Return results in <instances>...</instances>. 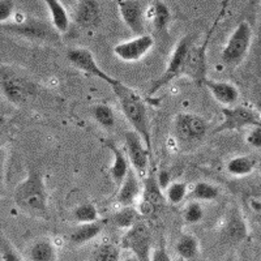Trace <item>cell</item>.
I'll return each mask as SVG.
<instances>
[{
	"label": "cell",
	"instance_id": "obj_17",
	"mask_svg": "<svg viewBox=\"0 0 261 261\" xmlns=\"http://www.w3.org/2000/svg\"><path fill=\"white\" fill-rule=\"evenodd\" d=\"M74 22L81 29H95L101 24V7L95 0H83L74 12Z\"/></svg>",
	"mask_w": 261,
	"mask_h": 261
},
{
	"label": "cell",
	"instance_id": "obj_2",
	"mask_svg": "<svg viewBox=\"0 0 261 261\" xmlns=\"http://www.w3.org/2000/svg\"><path fill=\"white\" fill-rule=\"evenodd\" d=\"M15 204L32 217L46 218L48 214V193L42 172L33 169L18 183L13 192Z\"/></svg>",
	"mask_w": 261,
	"mask_h": 261
},
{
	"label": "cell",
	"instance_id": "obj_31",
	"mask_svg": "<svg viewBox=\"0 0 261 261\" xmlns=\"http://www.w3.org/2000/svg\"><path fill=\"white\" fill-rule=\"evenodd\" d=\"M93 261H120V248L111 242L99 244L93 255Z\"/></svg>",
	"mask_w": 261,
	"mask_h": 261
},
{
	"label": "cell",
	"instance_id": "obj_23",
	"mask_svg": "<svg viewBox=\"0 0 261 261\" xmlns=\"http://www.w3.org/2000/svg\"><path fill=\"white\" fill-rule=\"evenodd\" d=\"M257 166V160L252 155H238L228 160L226 163V170L234 176H247L252 174Z\"/></svg>",
	"mask_w": 261,
	"mask_h": 261
},
{
	"label": "cell",
	"instance_id": "obj_30",
	"mask_svg": "<svg viewBox=\"0 0 261 261\" xmlns=\"http://www.w3.org/2000/svg\"><path fill=\"white\" fill-rule=\"evenodd\" d=\"M113 221L118 227L130 228L136 222L140 221V214L134 206H122L113 216Z\"/></svg>",
	"mask_w": 261,
	"mask_h": 261
},
{
	"label": "cell",
	"instance_id": "obj_33",
	"mask_svg": "<svg viewBox=\"0 0 261 261\" xmlns=\"http://www.w3.org/2000/svg\"><path fill=\"white\" fill-rule=\"evenodd\" d=\"M183 217L186 223H190V225L200 222L204 218V208H202V205L199 201H191L186 206V209H184Z\"/></svg>",
	"mask_w": 261,
	"mask_h": 261
},
{
	"label": "cell",
	"instance_id": "obj_6",
	"mask_svg": "<svg viewBox=\"0 0 261 261\" xmlns=\"http://www.w3.org/2000/svg\"><path fill=\"white\" fill-rule=\"evenodd\" d=\"M196 38H197V34H187V36L181 37L179 39L175 48L172 51L171 58H170L169 63H167L165 72L150 84V88H149L148 92L149 95H155L162 88H165L170 83L183 76L184 63H186L188 50L196 42Z\"/></svg>",
	"mask_w": 261,
	"mask_h": 261
},
{
	"label": "cell",
	"instance_id": "obj_36",
	"mask_svg": "<svg viewBox=\"0 0 261 261\" xmlns=\"http://www.w3.org/2000/svg\"><path fill=\"white\" fill-rule=\"evenodd\" d=\"M150 261H172L169 252H167L165 242L161 241L160 246H158L157 248L153 249V252H151L150 256Z\"/></svg>",
	"mask_w": 261,
	"mask_h": 261
},
{
	"label": "cell",
	"instance_id": "obj_5",
	"mask_svg": "<svg viewBox=\"0 0 261 261\" xmlns=\"http://www.w3.org/2000/svg\"><path fill=\"white\" fill-rule=\"evenodd\" d=\"M225 7L222 8V11L220 12L217 20L214 21V24L212 25L209 32L206 33L205 36L204 43L200 46H197L196 43H193L191 46V48L188 50L187 58H186V63H184L183 68V76H187L190 77L193 83L197 86H204V83L208 80V46L209 41H211L212 36H213L214 30H216L217 24H218V20L221 18V16L225 12Z\"/></svg>",
	"mask_w": 261,
	"mask_h": 261
},
{
	"label": "cell",
	"instance_id": "obj_41",
	"mask_svg": "<svg viewBox=\"0 0 261 261\" xmlns=\"http://www.w3.org/2000/svg\"><path fill=\"white\" fill-rule=\"evenodd\" d=\"M124 261H137V260H136V258L134 257V256H128V257L125 258Z\"/></svg>",
	"mask_w": 261,
	"mask_h": 261
},
{
	"label": "cell",
	"instance_id": "obj_18",
	"mask_svg": "<svg viewBox=\"0 0 261 261\" xmlns=\"http://www.w3.org/2000/svg\"><path fill=\"white\" fill-rule=\"evenodd\" d=\"M204 86L211 92L218 103L222 105L223 107H231L235 106L238 102L241 93L238 86L227 81H216V80H206L204 83Z\"/></svg>",
	"mask_w": 261,
	"mask_h": 261
},
{
	"label": "cell",
	"instance_id": "obj_29",
	"mask_svg": "<svg viewBox=\"0 0 261 261\" xmlns=\"http://www.w3.org/2000/svg\"><path fill=\"white\" fill-rule=\"evenodd\" d=\"M72 218L77 223H92L99 220V213L93 202H83L72 212Z\"/></svg>",
	"mask_w": 261,
	"mask_h": 261
},
{
	"label": "cell",
	"instance_id": "obj_25",
	"mask_svg": "<svg viewBox=\"0 0 261 261\" xmlns=\"http://www.w3.org/2000/svg\"><path fill=\"white\" fill-rule=\"evenodd\" d=\"M57 257V249L50 239L42 238L32 244L29 249L30 261H54Z\"/></svg>",
	"mask_w": 261,
	"mask_h": 261
},
{
	"label": "cell",
	"instance_id": "obj_3",
	"mask_svg": "<svg viewBox=\"0 0 261 261\" xmlns=\"http://www.w3.org/2000/svg\"><path fill=\"white\" fill-rule=\"evenodd\" d=\"M0 30L15 34L21 38L36 42H47V43H59L60 34L51 27L50 22H46L39 18L24 17L18 18L13 22H6L0 25Z\"/></svg>",
	"mask_w": 261,
	"mask_h": 261
},
{
	"label": "cell",
	"instance_id": "obj_37",
	"mask_svg": "<svg viewBox=\"0 0 261 261\" xmlns=\"http://www.w3.org/2000/svg\"><path fill=\"white\" fill-rule=\"evenodd\" d=\"M247 143L248 145L252 146L253 149H260L261 148V128L255 127L247 135Z\"/></svg>",
	"mask_w": 261,
	"mask_h": 261
},
{
	"label": "cell",
	"instance_id": "obj_4",
	"mask_svg": "<svg viewBox=\"0 0 261 261\" xmlns=\"http://www.w3.org/2000/svg\"><path fill=\"white\" fill-rule=\"evenodd\" d=\"M0 92L8 102L15 106H22L37 94V86L24 74L8 67H0Z\"/></svg>",
	"mask_w": 261,
	"mask_h": 261
},
{
	"label": "cell",
	"instance_id": "obj_35",
	"mask_svg": "<svg viewBox=\"0 0 261 261\" xmlns=\"http://www.w3.org/2000/svg\"><path fill=\"white\" fill-rule=\"evenodd\" d=\"M15 12V3L11 0H0V25L8 22Z\"/></svg>",
	"mask_w": 261,
	"mask_h": 261
},
{
	"label": "cell",
	"instance_id": "obj_28",
	"mask_svg": "<svg viewBox=\"0 0 261 261\" xmlns=\"http://www.w3.org/2000/svg\"><path fill=\"white\" fill-rule=\"evenodd\" d=\"M92 114L95 122L101 125V127H103L105 129L110 130L115 127V122H116L115 114H114V110L109 106V105L106 103L95 105V106L92 109Z\"/></svg>",
	"mask_w": 261,
	"mask_h": 261
},
{
	"label": "cell",
	"instance_id": "obj_15",
	"mask_svg": "<svg viewBox=\"0 0 261 261\" xmlns=\"http://www.w3.org/2000/svg\"><path fill=\"white\" fill-rule=\"evenodd\" d=\"M118 8L123 22L135 36L140 37L145 34V13L143 4L137 0H122L118 2Z\"/></svg>",
	"mask_w": 261,
	"mask_h": 261
},
{
	"label": "cell",
	"instance_id": "obj_10",
	"mask_svg": "<svg viewBox=\"0 0 261 261\" xmlns=\"http://www.w3.org/2000/svg\"><path fill=\"white\" fill-rule=\"evenodd\" d=\"M67 59L68 62L71 63L73 67H76L77 69L83 71L84 73L89 74L92 77L99 79V80L105 81L109 86H115L116 84L119 83L120 80L118 79L113 77L109 73L103 71V69L99 67V64L95 60L94 55L90 50L85 47H74V48H69L67 51Z\"/></svg>",
	"mask_w": 261,
	"mask_h": 261
},
{
	"label": "cell",
	"instance_id": "obj_26",
	"mask_svg": "<svg viewBox=\"0 0 261 261\" xmlns=\"http://www.w3.org/2000/svg\"><path fill=\"white\" fill-rule=\"evenodd\" d=\"M151 15H153V27L155 32L160 33L161 36H166L171 21V11L166 3L154 2L151 6Z\"/></svg>",
	"mask_w": 261,
	"mask_h": 261
},
{
	"label": "cell",
	"instance_id": "obj_24",
	"mask_svg": "<svg viewBox=\"0 0 261 261\" xmlns=\"http://www.w3.org/2000/svg\"><path fill=\"white\" fill-rule=\"evenodd\" d=\"M176 255L183 260H193L200 253L199 239L193 234H181L175 244Z\"/></svg>",
	"mask_w": 261,
	"mask_h": 261
},
{
	"label": "cell",
	"instance_id": "obj_39",
	"mask_svg": "<svg viewBox=\"0 0 261 261\" xmlns=\"http://www.w3.org/2000/svg\"><path fill=\"white\" fill-rule=\"evenodd\" d=\"M251 205H252L253 211H255L256 213H260V200L252 199L251 200Z\"/></svg>",
	"mask_w": 261,
	"mask_h": 261
},
{
	"label": "cell",
	"instance_id": "obj_8",
	"mask_svg": "<svg viewBox=\"0 0 261 261\" xmlns=\"http://www.w3.org/2000/svg\"><path fill=\"white\" fill-rule=\"evenodd\" d=\"M222 122L213 130L214 134L228 132V130H242L249 127H260V113L247 106L223 107L221 110Z\"/></svg>",
	"mask_w": 261,
	"mask_h": 261
},
{
	"label": "cell",
	"instance_id": "obj_20",
	"mask_svg": "<svg viewBox=\"0 0 261 261\" xmlns=\"http://www.w3.org/2000/svg\"><path fill=\"white\" fill-rule=\"evenodd\" d=\"M106 145L107 148L113 151L114 154V163L113 166H111L110 174L114 183H115L116 188H119L120 187V184L123 183V180H124L125 176H127L128 171H129V163H128V160L127 157H125L124 151L119 148L114 141L106 140Z\"/></svg>",
	"mask_w": 261,
	"mask_h": 261
},
{
	"label": "cell",
	"instance_id": "obj_14",
	"mask_svg": "<svg viewBox=\"0 0 261 261\" xmlns=\"http://www.w3.org/2000/svg\"><path fill=\"white\" fill-rule=\"evenodd\" d=\"M144 180L143 191V201L140 204V212L145 216H151V214H157L161 209L163 208V205L166 202L165 196H163L162 190L157 184L154 174H148Z\"/></svg>",
	"mask_w": 261,
	"mask_h": 261
},
{
	"label": "cell",
	"instance_id": "obj_34",
	"mask_svg": "<svg viewBox=\"0 0 261 261\" xmlns=\"http://www.w3.org/2000/svg\"><path fill=\"white\" fill-rule=\"evenodd\" d=\"M0 257L2 261H24L7 238L0 237Z\"/></svg>",
	"mask_w": 261,
	"mask_h": 261
},
{
	"label": "cell",
	"instance_id": "obj_42",
	"mask_svg": "<svg viewBox=\"0 0 261 261\" xmlns=\"http://www.w3.org/2000/svg\"><path fill=\"white\" fill-rule=\"evenodd\" d=\"M0 149H2V140H0Z\"/></svg>",
	"mask_w": 261,
	"mask_h": 261
},
{
	"label": "cell",
	"instance_id": "obj_21",
	"mask_svg": "<svg viewBox=\"0 0 261 261\" xmlns=\"http://www.w3.org/2000/svg\"><path fill=\"white\" fill-rule=\"evenodd\" d=\"M106 220H98L92 223H83L77 227L72 230L69 234V242L74 246H81L88 242L93 241L98 235L103 231L105 226H106Z\"/></svg>",
	"mask_w": 261,
	"mask_h": 261
},
{
	"label": "cell",
	"instance_id": "obj_1",
	"mask_svg": "<svg viewBox=\"0 0 261 261\" xmlns=\"http://www.w3.org/2000/svg\"><path fill=\"white\" fill-rule=\"evenodd\" d=\"M113 90L118 98L122 113L127 119V122L132 125L134 132L141 137L146 148L151 151L150 120L144 99L140 97L136 90L125 85L122 81H119L115 86H113Z\"/></svg>",
	"mask_w": 261,
	"mask_h": 261
},
{
	"label": "cell",
	"instance_id": "obj_12",
	"mask_svg": "<svg viewBox=\"0 0 261 261\" xmlns=\"http://www.w3.org/2000/svg\"><path fill=\"white\" fill-rule=\"evenodd\" d=\"M125 148H127L128 162H130L132 167L130 169L136 172L140 180L148 175L149 169V155L150 150L146 148L141 137L134 132V130H128L125 134Z\"/></svg>",
	"mask_w": 261,
	"mask_h": 261
},
{
	"label": "cell",
	"instance_id": "obj_38",
	"mask_svg": "<svg viewBox=\"0 0 261 261\" xmlns=\"http://www.w3.org/2000/svg\"><path fill=\"white\" fill-rule=\"evenodd\" d=\"M155 180H157V184L160 186L161 190L166 191V188L171 183V175H170V172L167 170L161 169L157 175H155Z\"/></svg>",
	"mask_w": 261,
	"mask_h": 261
},
{
	"label": "cell",
	"instance_id": "obj_13",
	"mask_svg": "<svg viewBox=\"0 0 261 261\" xmlns=\"http://www.w3.org/2000/svg\"><path fill=\"white\" fill-rule=\"evenodd\" d=\"M154 46V38L149 34L122 42L114 47V54L123 62H137L144 58Z\"/></svg>",
	"mask_w": 261,
	"mask_h": 261
},
{
	"label": "cell",
	"instance_id": "obj_7",
	"mask_svg": "<svg viewBox=\"0 0 261 261\" xmlns=\"http://www.w3.org/2000/svg\"><path fill=\"white\" fill-rule=\"evenodd\" d=\"M252 45V28L248 21L243 20L237 25L231 36L228 37L221 54V60L227 67H237L241 64Z\"/></svg>",
	"mask_w": 261,
	"mask_h": 261
},
{
	"label": "cell",
	"instance_id": "obj_32",
	"mask_svg": "<svg viewBox=\"0 0 261 261\" xmlns=\"http://www.w3.org/2000/svg\"><path fill=\"white\" fill-rule=\"evenodd\" d=\"M165 200L171 205H179L187 196V184L184 181H172L165 191Z\"/></svg>",
	"mask_w": 261,
	"mask_h": 261
},
{
	"label": "cell",
	"instance_id": "obj_19",
	"mask_svg": "<svg viewBox=\"0 0 261 261\" xmlns=\"http://www.w3.org/2000/svg\"><path fill=\"white\" fill-rule=\"evenodd\" d=\"M141 180L139 176L136 175V172L132 169H129L127 176L124 178L123 183L120 184V187L118 188V202L122 206H132L136 199L141 195L143 191V186H141Z\"/></svg>",
	"mask_w": 261,
	"mask_h": 261
},
{
	"label": "cell",
	"instance_id": "obj_9",
	"mask_svg": "<svg viewBox=\"0 0 261 261\" xmlns=\"http://www.w3.org/2000/svg\"><path fill=\"white\" fill-rule=\"evenodd\" d=\"M151 244L150 228L141 220L128 228L122 238V247L130 251L137 261H150Z\"/></svg>",
	"mask_w": 261,
	"mask_h": 261
},
{
	"label": "cell",
	"instance_id": "obj_40",
	"mask_svg": "<svg viewBox=\"0 0 261 261\" xmlns=\"http://www.w3.org/2000/svg\"><path fill=\"white\" fill-rule=\"evenodd\" d=\"M221 261H234V257H232V256H227V257L222 258Z\"/></svg>",
	"mask_w": 261,
	"mask_h": 261
},
{
	"label": "cell",
	"instance_id": "obj_27",
	"mask_svg": "<svg viewBox=\"0 0 261 261\" xmlns=\"http://www.w3.org/2000/svg\"><path fill=\"white\" fill-rule=\"evenodd\" d=\"M220 196V188L209 181H197L191 191V197L193 201H214Z\"/></svg>",
	"mask_w": 261,
	"mask_h": 261
},
{
	"label": "cell",
	"instance_id": "obj_16",
	"mask_svg": "<svg viewBox=\"0 0 261 261\" xmlns=\"http://www.w3.org/2000/svg\"><path fill=\"white\" fill-rule=\"evenodd\" d=\"M247 235H248V227L243 214L239 212V209L232 208L228 212L221 230L222 242L228 244H239L246 239Z\"/></svg>",
	"mask_w": 261,
	"mask_h": 261
},
{
	"label": "cell",
	"instance_id": "obj_11",
	"mask_svg": "<svg viewBox=\"0 0 261 261\" xmlns=\"http://www.w3.org/2000/svg\"><path fill=\"white\" fill-rule=\"evenodd\" d=\"M174 128L183 141H201L208 134L209 124L202 116L191 113H179L175 116Z\"/></svg>",
	"mask_w": 261,
	"mask_h": 261
},
{
	"label": "cell",
	"instance_id": "obj_22",
	"mask_svg": "<svg viewBox=\"0 0 261 261\" xmlns=\"http://www.w3.org/2000/svg\"><path fill=\"white\" fill-rule=\"evenodd\" d=\"M46 7L48 8L51 17V27L59 34H64L69 29V17L64 6L59 0H46Z\"/></svg>",
	"mask_w": 261,
	"mask_h": 261
}]
</instances>
